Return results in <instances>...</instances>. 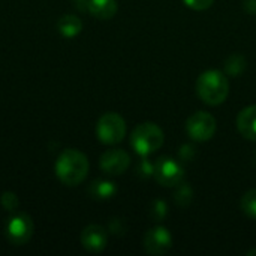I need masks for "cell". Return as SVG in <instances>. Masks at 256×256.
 <instances>
[{
  "label": "cell",
  "mask_w": 256,
  "mask_h": 256,
  "mask_svg": "<svg viewBox=\"0 0 256 256\" xmlns=\"http://www.w3.org/2000/svg\"><path fill=\"white\" fill-rule=\"evenodd\" d=\"M110 232H112V234H116V236H123L124 232H126V225H124V222L122 220V219H111V222H110Z\"/></svg>",
  "instance_id": "603a6c76"
},
{
  "label": "cell",
  "mask_w": 256,
  "mask_h": 256,
  "mask_svg": "<svg viewBox=\"0 0 256 256\" xmlns=\"http://www.w3.org/2000/svg\"><path fill=\"white\" fill-rule=\"evenodd\" d=\"M96 134L100 142L106 146L118 144L126 135V122L117 112H105L96 126Z\"/></svg>",
  "instance_id": "277c9868"
},
{
  "label": "cell",
  "mask_w": 256,
  "mask_h": 256,
  "mask_svg": "<svg viewBox=\"0 0 256 256\" xmlns=\"http://www.w3.org/2000/svg\"><path fill=\"white\" fill-rule=\"evenodd\" d=\"M154 178L164 188H176L184 178V168L174 159L160 158L154 164Z\"/></svg>",
  "instance_id": "52a82bcc"
},
{
  "label": "cell",
  "mask_w": 256,
  "mask_h": 256,
  "mask_svg": "<svg viewBox=\"0 0 256 256\" xmlns=\"http://www.w3.org/2000/svg\"><path fill=\"white\" fill-rule=\"evenodd\" d=\"M186 132L194 141L206 142L216 134V118L206 111H198L188 118Z\"/></svg>",
  "instance_id": "5b68a950"
},
{
  "label": "cell",
  "mask_w": 256,
  "mask_h": 256,
  "mask_svg": "<svg viewBox=\"0 0 256 256\" xmlns=\"http://www.w3.org/2000/svg\"><path fill=\"white\" fill-rule=\"evenodd\" d=\"M148 214H150V218L154 222L164 220L166 218V214H168V206H166V202L162 201V200H154L150 204V207H148Z\"/></svg>",
  "instance_id": "e0dca14e"
},
{
  "label": "cell",
  "mask_w": 256,
  "mask_h": 256,
  "mask_svg": "<svg viewBox=\"0 0 256 256\" xmlns=\"http://www.w3.org/2000/svg\"><path fill=\"white\" fill-rule=\"evenodd\" d=\"M130 144L140 156L146 158L164 146V132L152 122L141 123L134 129L130 135Z\"/></svg>",
  "instance_id": "3957f363"
},
{
  "label": "cell",
  "mask_w": 256,
  "mask_h": 256,
  "mask_svg": "<svg viewBox=\"0 0 256 256\" xmlns=\"http://www.w3.org/2000/svg\"><path fill=\"white\" fill-rule=\"evenodd\" d=\"M80 240L86 250L99 254L108 244V231L100 225H88L82 230Z\"/></svg>",
  "instance_id": "30bf717a"
},
{
  "label": "cell",
  "mask_w": 256,
  "mask_h": 256,
  "mask_svg": "<svg viewBox=\"0 0 256 256\" xmlns=\"http://www.w3.org/2000/svg\"><path fill=\"white\" fill-rule=\"evenodd\" d=\"M176 188H177L176 189V194H174V202H176V206L180 207V208L189 207V204L194 200V190H192V188L188 183H183V182L180 184H177Z\"/></svg>",
  "instance_id": "9a60e30c"
},
{
  "label": "cell",
  "mask_w": 256,
  "mask_h": 256,
  "mask_svg": "<svg viewBox=\"0 0 256 256\" xmlns=\"http://www.w3.org/2000/svg\"><path fill=\"white\" fill-rule=\"evenodd\" d=\"M190 9H195V10H206L208 9L214 0H183Z\"/></svg>",
  "instance_id": "44dd1931"
},
{
  "label": "cell",
  "mask_w": 256,
  "mask_h": 256,
  "mask_svg": "<svg viewBox=\"0 0 256 256\" xmlns=\"http://www.w3.org/2000/svg\"><path fill=\"white\" fill-rule=\"evenodd\" d=\"M243 8L248 14L256 15V0H244L243 2Z\"/></svg>",
  "instance_id": "cb8c5ba5"
},
{
  "label": "cell",
  "mask_w": 256,
  "mask_h": 256,
  "mask_svg": "<svg viewBox=\"0 0 256 256\" xmlns=\"http://www.w3.org/2000/svg\"><path fill=\"white\" fill-rule=\"evenodd\" d=\"M87 10L99 20H110L117 14V2L116 0H88Z\"/></svg>",
  "instance_id": "7c38bea8"
},
{
  "label": "cell",
  "mask_w": 256,
  "mask_h": 256,
  "mask_svg": "<svg viewBox=\"0 0 256 256\" xmlns=\"http://www.w3.org/2000/svg\"><path fill=\"white\" fill-rule=\"evenodd\" d=\"M255 164H256V154H255Z\"/></svg>",
  "instance_id": "484cf974"
},
{
  "label": "cell",
  "mask_w": 256,
  "mask_h": 256,
  "mask_svg": "<svg viewBox=\"0 0 256 256\" xmlns=\"http://www.w3.org/2000/svg\"><path fill=\"white\" fill-rule=\"evenodd\" d=\"M196 93L204 104L220 105L230 94V81L220 70H206L196 80Z\"/></svg>",
  "instance_id": "7a4b0ae2"
},
{
  "label": "cell",
  "mask_w": 256,
  "mask_h": 256,
  "mask_svg": "<svg viewBox=\"0 0 256 256\" xmlns=\"http://www.w3.org/2000/svg\"><path fill=\"white\" fill-rule=\"evenodd\" d=\"M116 194H117L116 183L108 182V180H94L88 186V195L93 200H98V201L111 200Z\"/></svg>",
  "instance_id": "4fadbf2b"
},
{
  "label": "cell",
  "mask_w": 256,
  "mask_h": 256,
  "mask_svg": "<svg viewBox=\"0 0 256 256\" xmlns=\"http://www.w3.org/2000/svg\"><path fill=\"white\" fill-rule=\"evenodd\" d=\"M242 210L252 219H256V189L244 194L242 198Z\"/></svg>",
  "instance_id": "ac0fdd59"
},
{
  "label": "cell",
  "mask_w": 256,
  "mask_h": 256,
  "mask_svg": "<svg viewBox=\"0 0 256 256\" xmlns=\"http://www.w3.org/2000/svg\"><path fill=\"white\" fill-rule=\"evenodd\" d=\"M34 232V225L27 213H16L8 219L6 237L14 246H24Z\"/></svg>",
  "instance_id": "8992f818"
},
{
  "label": "cell",
  "mask_w": 256,
  "mask_h": 256,
  "mask_svg": "<svg viewBox=\"0 0 256 256\" xmlns=\"http://www.w3.org/2000/svg\"><path fill=\"white\" fill-rule=\"evenodd\" d=\"M196 154V150L192 147V146H183L180 147V152H178V156H180V160L182 162H190Z\"/></svg>",
  "instance_id": "7402d4cb"
},
{
  "label": "cell",
  "mask_w": 256,
  "mask_h": 256,
  "mask_svg": "<svg viewBox=\"0 0 256 256\" xmlns=\"http://www.w3.org/2000/svg\"><path fill=\"white\" fill-rule=\"evenodd\" d=\"M88 159L76 148L63 150L56 160V176L66 186L81 184L88 174Z\"/></svg>",
  "instance_id": "6da1fadb"
},
{
  "label": "cell",
  "mask_w": 256,
  "mask_h": 256,
  "mask_svg": "<svg viewBox=\"0 0 256 256\" xmlns=\"http://www.w3.org/2000/svg\"><path fill=\"white\" fill-rule=\"evenodd\" d=\"M246 70V58L242 54H232L225 62V72L230 76H238Z\"/></svg>",
  "instance_id": "2e32d148"
},
{
  "label": "cell",
  "mask_w": 256,
  "mask_h": 256,
  "mask_svg": "<svg viewBox=\"0 0 256 256\" xmlns=\"http://www.w3.org/2000/svg\"><path fill=\"white\" fill-rule=\"evenodd\" d=\"M130 165V156L122 148L106 150L99 160L100 170L108 176H122Z\"/></svg>",
  "instance_id": "9c48e42d"
},
{
  "label": "cell",
  "mask_w": 256,
  "mask_h": 256,
  "mask_svg": "<svg viewBox=\"0 0 256 256\" xmlns=\"http://www.w3.org/2000/svg\"><path fill=\"white\" fill-rule=\"evenodd\" d=\"M248 255H249V256H255L256 255V249H252V250H249V252H248Z\"/></svg>",
  "instance_id": "d4e9b609"
},
{
  "label": "cell",
  "mask_w": 256,
  "mask_h": 256,
  "mask_svg": "<svg viewBox=\"0 0 256 256\" xmlns=\"http://www.w3.org/2000/svg\"><path fill=\"white\" fill-rule=\"evenodd\" d=\"M57 28L64 38H74L81 33L82 21L75 15H63L57 22Z\"/></svg>",
  "instance_id": "5bb4252c"
},
{
  "label": "cell",
  "mask_w": 256,
  "mask_h": 256,
  "mask_svg": "<svg viewBox=\"0 0 256 256\" xmlns=\"http://www.w3.org/2000/svg\"><path fill=\"white\" fill-rule=\"evenodd\" d=\"M136 174L142 178L152 177L154 174V164L148 162L147 159H141L138 166H136Z\"/></svg>",
  "instance_id": "ffe728a7"
},
{
  "label": "cell",
  "mask_w": 256,
  "mask_h": 256,
  "mask_svg": "<svg viewBox=\"0 0 256 256\" xmlns=\"http://www.w3.org/2000/svg\"><path fill=\"white\" fill-rule=\"evenodd\" d=\"M172 248V236L164 226L150 230L144 237V250L148 255L160 256L168 254Z\"/></svg>",
  "instance_id": "ba28073f"
},
{
  "label": "cell",
  "mask_w": 256,
  "mask_h": 256,
  "mask_svg": "<svg viewBox=\"0 0 256 256\" xmlns=\"http://www.w3.org/2000/svg\"><path fill=\"white\" fill-rule=\"evenodd\" d=\"M0 204L6 212H15L20 206V200L14 192H4L0 196Z\"/></svg>",
  "instance_id": "d6986e66"
},
{
  "label": "cell",
  "mask_w": 256,
  "mask_h": 256,
  "mask_svg": "<svg viewBox=\"0 0 256 256\" xmlns=\"http://www.w3.org/2000/svg\"><path fill=\"white\" fill-rule=\"evenodd\" d=\"M237 129L246 140L256 141V105H250L238 112Z\"/></svg>",
  "instance_id": "8fae6325"
}]
</instances>
